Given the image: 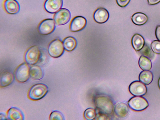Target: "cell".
I'll list each match as a JSON object with an SVG mask.
<instances>
[{"label": "cell", "mask_w": 160, "mask_h": 120, "mask_svg": "<svg viewBox=\"0 0 160 120\" xmlns=\"http://www.w3.org/2000/svg\"><path fill=\"white\" fill-rule=\"evenodd\" d=\"M62 43L64 49L68 51L73 50L76 48L77 44L76 39L71 36L64 38Z\"/></svg>", "instance_id": "19"}, {"label": "cell", "mask_w": 160, "mask_h": 120, "mask_svg": "<svg viewBox=\"0 0 160 120\" xmlns=\"http://www.w3.org/2000/svg\"><path fill=\"white\" fill-rule=\"evenodd\" d=\"M93 18L95 21L99 23H103L106 22L109 18V13L105 8H100L94 12Z\"/></svg>", "instance_id": "13"}, {"label": "cell", "mask_w": 160, "mask_h": 120, "mask_svg": "<svg viewBox=\"0 0 160 120\" xmlns=\"http://www.w3.org/2000/svg\"><path fill=\"white\" fill-rule=\"evenodd\" d=\"M132 44L133 48L136 51L141 50L144 44V40L141 35L136 34L133 35L132 39Z\"/></svg>", "instance_id": "18"}, {"label": "cell", "mask_w": 160, "mask_h": 120, "mask_svg": "<svg viewBox=\"0 0 160 120\" xmlns=\"http://www.w3.org/2000/svg\"><path fill=\"white\" fill-rule=\"evenodd\" d=\"M7 117L8 119L12 120H22L24 116L22 112L18 108L12 107L7 112Z\"/></svg>", "instance_id": "16"}, {"label": "cell", "mask_w": 160, "mask_h": 120, "mask_svg": "<svg viewBox=\"0 0 160 120\" xmlns=\"http://www.w3.org/2000/svg\"><path fill=\"white\" fill-rule=\"evenodd\" d=\"M148 2L149 5L156 4L160 2V0H148Z\"/></svg>", "instance_id": "29"}, {"label": "cell", "mask_w": 160, "mask_h": 120, "mask_svg": "<svg viewBox=\"0 0 160 120\" xmlns=\"http://www.w3.org/2000/svg\"><path fill=\"white\" fill-rule=\"evenodd\" d=\"M14 76L10 71L5 70L0 73V86L1 88H5L10 85L13 82Z\"/></svg>", "instance_id": "12"}, {"label": "cell", "mask_w": 160, "mask_h": 120, "mask_svg": "<svg viewBox=\"0 0 160 120\" xmlns=\"http://www.w3.org/2000/svg\"><path fill=\"white\" fill-rule=\"evenodd\" d=\"M131 19L132 22L135 24L141 25L144 24L147 21L148 18L143 13L137 12L132 16Z\"/></svg>", "instance_id": "21"}, {"label": "cell", "mask_w": 160, "mask_h": 120, "mask_svg": "<svg viewBox=\"0 0 160 120\" xmlns=\"http://www.w3.org/2000/svg\"><path fill=\"white\" fill-rule=\"evenodd\" d=\"M87 24V20L84 17L77 16L73 18L70 24V29L72 32H77L82 30Z\"/></svg>", "instance_id": "10"}, {"label": "cell", "mask_w": 160, "mask_h": 120, "mask_svg": "<svg viewBox=\"0 0 160 120\" xmlns=\"http://www.w3.org/2000/svg\"><path fill=\"white\" fill-rule=\"evenodd\" d=\"M158 87L160 89V77L159 78L158 80Z\"/></svg>", "instance_id": "31"}, {"label": "cell", "mask_w": 160, "mask_h": 120, "mask_svg": "<svg viewBox=\"0 0 160 120\" xmlns=\"http://www.w3.org/2000/svg\"><path fill=\"white\" fill-rule=\"evenodd\" d=\"M151 48L154 53L160 54V41L158 40L152 41L151 44Z\"/></svg>", "instance_id": "25"}, {"label": "cell", "mask_w": 160, "mask_h": 120, "mask_svg": "<svg viewBox=\"0 0 160 120\" xmlns=\"http://www.w3.org/2000/svg\"><path fill=\"white\" fill-rule=\"evenodd\" d=\"M62 5V0H46L44 3V7L48 12L54 13L60 10Z\"/></svg>", "instance_id": "11"}, {"label": "cell", "mask_w": 160, "mask_h": 120, "mask_svg": "<svg viewBox=\"0 0 160 120\" xmlns=\"http://www.w3.org/2000/svg\"><path fill=\"white\" fill-rule=\"evenodd\" d=\"M94 103L99 112L110 116L113 113L114 104L111 99L106 95H97L94 99Z\"/></svg>", "instance_id": "1"}, {"label": "cell", "mask_w": 160, "mask_h": 120, "mask_svg": "<svg viewBox=\"0 0 160 120\" xmlns=\"http://www.w3.org/2000/svg\"><path fill=\"white\" fill-rule=\"evenodd\" d=\"M96 113L95 110L92 108H89L86 110L84 113L85 118L88 120L94 119L96 116Z\"/></svg>", "instance_id": "23"}, {"label": "cell", "mask_w": 160, "mask_h": 120, "mask_svg": "<svg viewBox=\"0 0 160 120\" xmlns=\"http://www.w3.org/2000/svg\"><path fill=\"white\" fill-rule=\"evenodd\" d=\"M155 35L157 39L160 41V26L157 27L155 31Z\"/></svg>", "instance_id": "28"}, {"label": "cell", "mask_w": 160, "mask_h": 120, "mask_svg": "<svg viewBox=\"0 0 160 120\" xmlns=\"http://www.w3.org/2000/svg\"><path fill=\"white\" fill-rule=\"evenodd\" d=\"M129 90L134 96H141L146 94L147 89L145 85L141 82L135 81L129 85Z\"/></svg>", "instance_id": "9"}, {"label": "cell", "mask_w": 160, "mask_h": 120, "mask_svg": "<svg viewBox=\"0 0 160 120\" xmlns=\"http://www.w3.org/2000/svg\"><path fill=\"white\" fill-rule=\"evenodd\" d=\"M30 75L31 78L35 80L42 79L44 75L42 68L39 66L33 65L30 68Z\"/></svg>", "instance_id": "17"}, {"label": "cell", "mask_w": 160, "mask_h": 120, "mask_svg": "<svg viewBox=\"0 0 160 120\" xmlns=\"http://www.w3.org/2000/svg\"><path fill=\"white\" fill-rule=\"evenodd\" d=\"M48 91V87L45 84L39 83L34 85L30 89L28 94L29 99L38 100L43 98Z\"/></svg>", "instance_id": "2"}, {"label": "cell", "mask_w": 160, "mask_h": 120, "mask_svg": "<svg viewBox=\"0 0 160 120\" xmlns=\"http://www.w3.org/2000/svg\"><path fill=\"white\" fill-rule=\"evenodd\" d=\"M30 68L28 64L24 62L20 64L16 69L15 77L17 81L21 83L27 82L29 79Z\"/></svg>", "instance_id": "6"}, {"label": "cell", "mask_w": 160, "mask_h": 120, "mask_svg": "<svg viewBox=\"0 0 160 120\" xmlns=\"http://www.w3.org/2000/svg\"><path fill=\"white\" fill-rule=\"evenodd\" d=\"M130 0H116L118 4L120 7H124L129 3Z\"/></svg>", "instance_id": "27"}, {"label": "cell", "mask_w": 160, "mask_h": 120, "mask_svg": "<svg viewBox=\"0 0 160 120\" xmlns=\"http://www.w3.org/2000/svg\"><path fill=\"white\" fill-rule=\"evenodd\" d=\"M55 27L54 20L52 18H48L40 22L38 27V30L41 34L48 35L53 32Z\"/></svg>", "instance_id": "8"}, {"label": "cell", "mask_w": 160, "mask_h": 120, "mask_svg": "<svg viewBox=\"0 0 160 120\" xmlns=\"http://www.w3.org/2000/svg\"><path fill=\"white\" fill-rule=\"evenodd\" d=\"M71 17V13L68 9L61 8L56 12L54 16V20L57 25H62L67 23Z\"/></svg>", "instance_id": "7"}, {"label": "cell", "mask_w": 160, "mask_h": 120, "mask_svg": "<svg viewBox=\"0 0 160 120\" xmlns=\"http://www.w3.org/2000/svg\"><path fill=\"white\" fill-rule=\"evenodd\" d=\"M64 51L63 43L58 39L52 41L49 44L48 48L49 55L54 58H58L61 56Z\"/></svg>", "instance_id": "3"}, {"label": "cell", "mask_w": 160, "mask_h": 120, "mask_svg": "<svg viewBox=\"0 0 160 120\" xmlns=\"http://www.w3.org/2000/svg\"><path fill=\"white\" fill-rule=\"evenodd\" d=\"M129 111L128 105L124 102L117 103L114 108V112L116 115L119 118H123L128 115Z\"/></svg>", "instance_id": "15"}, {"label": "cell", "mask_w": 160, "mask_h": 120, "mask_svg": "<svg viewBox=\"0 0 160 120\" xmlns=\"http://www.w3.org/2000/svg\"><path fill=\"white\" fill-rule=\"evenodd\" d=\"M128 103L131 109L136 111H143L149 106L148 102L145 98L138 96L132 98Z\"/></svg>", "instance_id": "4"}, {"label": "cell", "mask_w": 160, "mask_h": 120, "mask_svg": "<svg viewBox=\"0 0 160 120\" xmlns=\"http://www.w3.org/2000/svg\"><path fill=\"white\" fill-rule=\"evenodd\" d=\"M8 117L3 113H1L0 114V120H5L7 119Z\"/></svg>", "instance_id": "30"}, {"label": "cell", "mask_w": 160, "mask_h": 120, "mask_svg": "<svg viewBox=\"0 0 160 120\" xmlns=\"http://www.w3.org/2000/svg\"><path fill=\"white\" fill-rule=\"evenodd\" d=\"M41 55V51L38 46H32L27 50L25 53V61L28 64L33 65L38 61Z\"/></svg>", "instance_id": "5"}, {"label": "cell", "mask_w": 160, "mask_h": 120, "mask_svg": "<svg viewBox=\"0 0 160 120\" xmlns=\"http://www.w3.org/2000/svg\"><path fill=\"white\" fill-rule=\"evenodd\" d=\"M3 6L6 12L11 14L18 13L20 10V6L16 0H5L3 2Z\"/></svg>", "instance_id": "14"}, {"label": "cell", "mask_w": 160, "mask_h": 120, "mask_svg": "<svg viewBox=\"0 0 160 120\" xmlns=\"http://www.w3.org/2000/svg\"><path fill=\"white\" fill-rule=\"evenodd\" d=\"M49 119L50 120H64L63 116L62 114L58 111H54L51 113Z\"/></svg>", "instance_id": "24"}, {"label": "cell", "mask_w": 160, "mask_h": 120, "mask_svg": "<svg viewBox=\"0 0 160 120\" xmlns=\"http://www.w3.org/2000/svg\"><path fill=\"white\" fill-rule=\"evenodd\" d=\"M109 118L108 116L99 112L96 114L94 119L95 120H107L109 119Z\"/></svg>", "instance_id": "26"}, {"label": "cell", "mask_w": 160, "mask_h": 120, "mask_svg": "<svg viewBox=\"0 0 160 120\" xmlns=\"http://www.w3.org/2000/svg\"><path fill=\"white\" fill-rule=\"evenodd\" d=\"M138 64L140 68L144 71H149L152 68V64L151 60L146 56H141L138 61Z\"/></svg>", "instance_id": "22"}, {"label": "cell", "mask_w": 160, "mask_h": 120, "mask_svg": "<svg viewBox=\"0 0 160 120\" xmlns=\"http://www.w3.org/2000/svg\"><path fill=\"white\" fill-rule=\"evenodd\" d=\"M153 79V75L151 72L149 71H142L139 76V79L145 85L150 84Z\"/></svg>", "instance_id": "20"}]
</instances>
